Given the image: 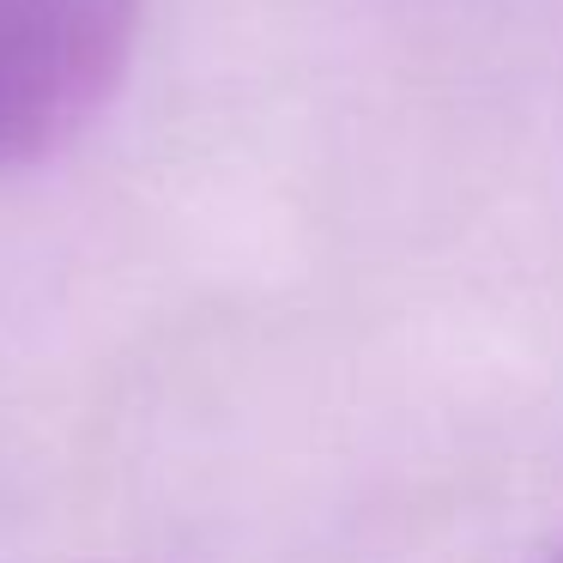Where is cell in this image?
Returning a JSON list of instances; mask_svg holds the SVG:
<instances>
[{"label":"cell","mask_w":563,"mask_h":563,"mask_svg":"<svg viewBox=\"0 0 563 563\" xmlns=\"http://www.w3.org/2000/svg\"><path fill=\"white\" fill-rule=\"evenodd\" d=\"M146 0H0V176L74 146L128 79Z\"/></svg>","instance_id":"obj_1"},{"label":"cell","mask_w":563,"mask_h":563,"mask_svg":"<svg viewBox=\"0 0 563 563\" xmlns=\"http://www.w3.org/2000/svg\"><path fill=\"white\" fill-rule=\"evenodd\" d=\"M551 563H563V551H558V558H551Z\"/></svg>","instance_id":"obj_2"}]
</instances>
